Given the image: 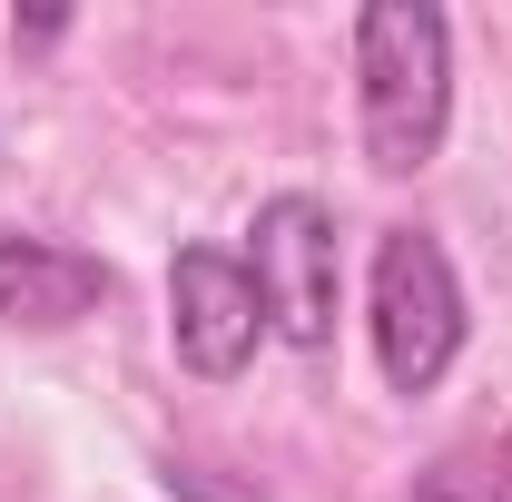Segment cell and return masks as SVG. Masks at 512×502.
<instances>
[{
    "mask_svg": "<svg viewBox=\"0 0 512 502\" xmlns=\"http://www.w3.org/2000/svg\"><path fill=\"white\" fill-rule=\"evenodd\" d=\"M463 355V286L453 256L424 227H394L375 247V365L394 394H434L444 365Z\"/></svg>",
    "mask_w": 512,
    "mask_h": 502,
    "instance_id": "cell-2",
    "label": "cell"
},
{
    "mask_svg": "<svg viewBox=\"0 0 512 502\" xmlns=\"http://www.w3.org/2000/svg\"><path fill=\"white\" fill-rule=\"evenodd\" d=\"M256 306L286 345H325L335 335V217L316 197H266L256 207Z\"/></svg>",
    "mask_w": 512,
    "mask_h": 502,
    "instance_id": "cell-3",
    "label": "cell"
},
{
    "mask_svg": "<svg viewBox=\"0 0 512 502\" xmlns=\"http://www.w3.org/2000/svg\"><path fill=\"white\" fill-rule=\"evenodd\" d=\"M493 483H503V493H512V434H503V453H493Z\"/></svg>",
    "mask_w": 512,
    "mask_h": 502,
    "instance_id": "cell-7",
    "label": "cell"
},
{
    "mask_svg": "<svg viewBox=\"0 0 512 502\" xmlns=\"http://www.w3.org/2000/svg\"><path fill=\"white\" fill-rule=\"evenodd\" d=\"M168 335H178V365L207 384L247 375L256 335H266V306H256V276L227 247H178L168 266Z\"/></svg>",
    "mask_w": 512,
    "mask_h": 502,
    "instance_id": "cell-4",
    "label": "cell"
},
{
    "mask_svg": "<svg viewBox=\"0 0 512 502\" xmlns=\"http://www.w3.org/2000/svg\"><path fill=\"white\" fill-rule=\"evenodd\" d=\"M414 502H512V493L483 473V463H463V453H453V463H434V473L414 483Z\"/></svg>",
    "mask_w": 512,
    "mask_h": 502,
    "instance_id": "cell-6",
    "label": "cell"
},
{
    "mask_svg": "<svg viewBox=\"0 0 512 502\" xmlns=\"http://www.w3.org/2000/svg\"><path fill=\"white\" fill-rule=\"evenodd\" d=\"M355 79H365V158L384 178L434 168L453 128V30L424 0H375L355 20Z\"/></svg>",
    "mask_w": 512,
    "mask_h": 502,
    "instance_id": "cell-1",
    "label": "cell"
},
{
    "mask_svg": "<svg viewBox=\"0 0 512 502\" xmlns=\"http://www.w3.org/2000/svg\"><path fill=\"white\" fill-rule=\"evenodd\" d=\"M109 296V266L79 247H50V237H0V325H79V315Z\"/></svg>",
    "mask_w": 512,
    "mask_h": 502,
    "instance_id": "cell-5",
    "label": "cell"
}]
</instances>
